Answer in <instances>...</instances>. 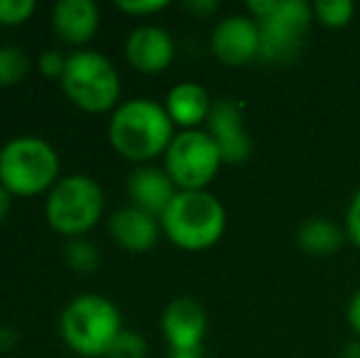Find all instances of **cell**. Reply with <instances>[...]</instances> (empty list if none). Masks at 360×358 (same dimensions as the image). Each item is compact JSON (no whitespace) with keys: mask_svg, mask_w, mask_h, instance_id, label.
Segmentation results:
<instances>
[{"mask_svg":"<svg viewBox=\"0 0 360 358\" xmlns=\"http://www.w3.org/2000/svg\"><path fill=\"white\" fill-rule=\"evenodd\" d=\"M18 344V331L10 326H0V351H10Z\"/></svg>","mask_w":360,"mask_h":358,"instance_id":"obj_28","label":"cell"},{"mask_svg":"<svg viewBox=\"0 0 360 358\" xmlns=\"http://www.w3.org/2000/svg\"><path fill=\"white\" fill-rule=\"evenodd\" d=\"M128 194L133 206L152 214L155 219H162V214L169 209L179 189H176V184L172 181L165 167L140 165L128 177Z\"/></svg>","mask_w":360,"mask_h":358,"instance_id":"obj_13","label":"cell"},{"mask_svg":"<svg viewBox=\"0 0 360 358\" xmlns=\"http://www.w3.org/2000/svg\"><path fill=\"white\" fill-rule=\"evenodd\" d=\"M248 10L260 25V54L267 64H289L302 54L314 8L307 0H250Z\"/></svg>","mask_w":360,"mask_h":358,"instance_id":"obj_2","label":"cell"},{"mask_svg":"<svg viewBox=\"0 0 360 358\" xmlns=\"http://www.w3.org/2000/svg\"><path fill=\"white\" fill-rule=\"evenodd\" d=\"M30 72V57L20 47H0V87L20 84Z\"/></svg>","mask_w":360,"mask_h":358,"instance_id":"obj_18","label":"cell"},{"mask_svg":"<svg viewBox=\"0 0 360 358\" xmlns=\"http://www.w3.org/2000/svg\"><path fill=\"white\" fill-rule=\"evenodd\" d=\"M211 106H214V101H211L209 91L194 82H181L172 87L165 101V108L169 113L172 123L181 125L184 130H194L196 125L206 123Z\"/></svg>","mask_w":360,"mask_h":358,"instance_id":"obj_16","label":"cell"},{"mask_svg":"<svg viewBox=\"0 0 360 358\" xmlns=\"http://www.w3.org/2000/svg\"><path fill=\"white\" fill-rule=\"evenodd\" d=\"M341 358H360V339H353L343 346L341 351Z\"/></svg>","mask_w":360,"mask_h":358,"instance_id":"obj_30","label":"cell"},{"mask_svg":"<svg viewBox=\"0 0 360 358\" xmlns=\"http://www.w3.org/2000/svg\"><path fill=\"white\" fill-rule=\"evenodd\" d=\"M311 8L314 18L326 27H343L351 23L353 13H356V5L351 0H316L311 3Z\"/></svg>","mask_w":360,"mask_h":358,"instance_id":"obj_20","label":"cell"},{"mask_svg":"<svg viewBox=\"0 0 360 358\" xmlns=\"http://www.w3.org/2000/svg\"><path fill=\"white\" fill-rule=\"evenodd\" d=\"M118 5L123 13H130V15H155L160 10H165L167 0H118Z\"/></svg>","mask_w":360,"mask_h":358,"instance_id":"obj_25","label":"cell"},{"mask_svg":"<svg viewBox=\"0 0 360 358\" xmlns=\"http://www.w3.org/2000/svg\"><path fill=\"white\" fill-rule=\"evenodd\" d=\"M64 69H67V57H64L59 49H47V52L39 54V72L44 77H64Z\"/></svg>","mask_w":360,"mask_h":358,"instance_id":"obj_23","label":"cell"},{"mask_svg":"<svg viewBox=\"0 0 360 358\" xmlns=\"http://www.w3.org/2000/svg\"><path fill=\"white\" fill-rule=\"evenodd\" d=\"M147 356V341L138 331L123 329L118 334V339L113 341V346L108 349L105 358H145Z\"/></svg>","mask_w":360,"mask_h":358,"instance_id":"obj_21","label":"cell"},{"mask_svg":"<svg viewBox=\"0 0 360 358\" xmlns=\"http://www.w3.org/2000/svg\"><path fill=\"white\" fill-rule=\"evenodd\" d=\"M110 145L133 162H150L165 155L174 140V123L162 103L152 98H130L113 110L108 123Z\"/></svg>","mask_w":360,"mask_h":358,"instance_id":"obj_1","label":"cell"},{"mask_svg":"<svg viewBox=\"0 0 360 358\" xmlns=\"http://www.w3.org/2000/svg\"><path fill=\"white\" fill-rule=\"evenodd\" d=\"M165 236L184 250H206L226 231V206L209 189L179 191L160 219Z\"/></svg>","mask_w":360,"mask_h":358,"instance_id":"obj_3","label":"cell"},{"mask_svg":"<svg viewBox=\"0 0 360 358\" xmlns=\"http://www.w3.org/2000/svg\"><path fill=\"white\" fill-rule=\"evenodd\" d=\"M162 334L172 346V354H196L206 336V309L194 297H176L162 312Z\"/></svg>","mask_w":360,"mask_h":358,"instance_id":"obj_10","label":"cell"},{"mask_svg":"<svg viewBox=\"0 0 360 358\" xmlns=\"http://www.w3.org/2000/svg\"><path fill=\"white\" fill-rule=\"evenodd\" d=\"M206 133L218 145L223 162L240 165L250 158L252 138L245 128V115H243V106L238 101L233 98L214 101L209 120H206Z\"/></svg>","mask_w":360,"mask_h":358,"instance_id":"obj_9","label":"cell"},{"mask_svg":"<svg viewBox=\"0 0 360 358\" xmlns=\"http://www.w3.org/2000/svg\"><path fill=\"white\" fill-rule=\"evenodd\" d=\"M59 177V155L47 140L20 135L0 150V184L13 196L49 191Z\"/></svg>","mask_w":360,"mask_h":358,"instance_id":"obj_4","label":"cell"},{"mask_svg":"<svg viewBox=\"0 0 360 358\" xmlns=\"http://www.w3.org/2000/svg\"><path fill=\"white\" fill-rule=\"evenodd\" d=\"M64 260L67 265L76 272H91L98 268L101 263V255L98 248L94 243L84 238H69L67 245H64Z\"/></svg>","mask_w":360,"mask_h":358,"instance_id":"obj_19","label":"cell"},{"mask_svg":"<svg viewBox=\"0 0 360 358\" xmlns=\"http://www.w3.org/2000/svg\"><path fill=\"white\" fill-rule=\"evenodd\" d=\"M346 241V229L336 224V221L326 219V216H309L302 221L297 229V245L309 255H331Z\"/></svg>","mask_w":360,"mask_h":358,"instance_id":"obj_17","label":"cell"},{"mask_svg":"<svg viewBox=\"0 0 360 358\" xmlns=\"http://www.w3.org/2000/svg\"><path fill=\"white\" fill-rule=\"evenodd\" d=\"M346 236L360 248V184H358V189L353 191L351 204H348V211H346Z\"/></svg>","mask_w":360,"mask_h":358,"instance_id":"obj_24","label":"cell"},{"mask_svg":"<svg viewBox=\"0 0 360 358\" xmlns=\"http://www.w3.org/2000/svg\"><path fill=\"white\" fill-rule=\"evenodd\" d=\"M103 214V189L86 174L62 177L47 191L44 216L54 231L76 238L94 229Z\"/></svg>","mask_w":360,"mask_h":358,"instance_id":"obj_7","label":"cell"},{"mask_svg":"<svg viewBox=\"0 0 360 358\" xmlns=\"http://www.w3.org/2000/svg\"><path fill=\"white\" fill-rule=\"evenodd\" d=\"M184 8L191 10L194 15H211V13H216L218 3L216 0H186Z\"/></svg>","mask_w":360,"mask_h":358,"instance_id":"obj_27","label":"cell"},{"mask_svg":"<svg viewBox=\"0 0 360 358\" xmlns=\"http://www.w3.org/2000/svg\"><path fill=\"white\" fill-rule=\"evenodd\" d=\"M62 89L72 103L91 113L110 110L120 98V79L113 62L94 49H79L69 54Z\"/></svg>","mask_w":360,"mask_h":358,"instance_id":"obj_6","label":"cell"},{"mask_svg":"<svg viewBox=\"0 0 360 358\" xmlns=\"http://www.w3.org/2000/svg\"><path fill=\"white\" fill-rule=\"evenodd\" d=\"M67 346L81 356H105L123 331L118 307L101 295H81L69 302L59 319Z\"/></svg>","mask_w":360,"mask_h":358,"instance_id":"obj_5","label":"cell"},{"mask_svg":"<svg viewBox=\"0 0 360 358\" xmlns=\"http://www.w3.org/2000/svg\"><path fill=\"white\" fill-rule=\"evenodd\" d=\"M108 229L118 245H123L125 250H133V253H143L157 243L162 224L152 214L130 204L110 216Z\"/></svg>","mask_w":360,"mask_h":358,"instance_id":"obj_14","label":"cell"},{"mask_svg":"<svg viewBox=\"0 0 360 358\" xmlns=\"http://www.w3.org/2000/svg\"><path fill=\"white\" fill-rule=\"evenodd\" d=\"M348 324H351L353 334H356V339H360V287L356 292H353L351 302H348Z\"/></svg>","mask_w":360,"mask_h":358,"instance_id":"obj_26","label":"cell"},{"mask_svg":"<svg viewBox=\"0 0 360 358\" xmlns=\"http://www.w3.org/2000/svg\"><path fill=\"white\" fill-rule=\"evenodd\" d=\"M211 52L228 67H240L260 54V25L252 15H228L211 32Z\"/></svg>","mask_w":360,"mask_h":358,"instance_id":"obj_11","label":"cell"},{"mask_svg":"<svg viewBox=\"0 0 360 358\" xmlns=\"http://www.w3.org/2000/svg\"><path fill=\"white\" fill-rule=\"evenodd\" d=\"M223 165L221 150L206 130H181L165 153V170L179 191L206 189Z\"/></svg>","mask_w":360,"mask_h":358,"instance_id":"obj_8","label":"cell"},{"mask_svg":"<svg viewBox=\"0 0 360 358\" xmlns=\"http://www.w3.org/2000/svg\"><path fill=\"white\" fill-rule=\"evenodd\" d=\"M167 358H199L196 354H169Z\"/></svg>","mask_w":360,"mask_h":358,"instance_id":"obj_31","label":"cell"},{"mask_svg":"<svg viewBox=\"0 0 360 358\" xmlns=\"http://www.w3.org/2000/svg\"><path fill=\"white\" fill-rule=\"evenodd\" d=\"M52 25L69 44H86L98 30V8L94 0H59L52 8Z\"/></svg>","mask_w":360,"mask_h":358,"instance_id":"obj_15","label":"cell"},{"mask_svg":"<svg viewBox=\"0 0 360 358\" xmlns=\"http://www.w3.org/2000/svg\"><path fill=\"white\" fill-rule=\"evenodd\" d=\"M34 13V0H0V25H22Z\"/></svg>","mask_w":360,"mask_h":358,"instance_id":"obj_22","label":"cell"},{"mask_svg":"<svg viewBox=\"0 0 360 358\" xmlns=\"http://www.w3.org/2000/svg\"><path fill=\"white\" fill-rule=\"evenodd\" d=\"M125 59L145 74L162 72L174 59V39L160 25H140L125 39Z\"/></svg>","mask_w":360,"mask_h":358,"instance_id":"obj_12","label":"cell"},{"mask_svg":"<svg viewBox=\"0 0 360 358\" xmlns=\"http://www.w3.org/2000/svg\"><path fill=\"white\" fill-rule=\"evenodd\" d=\"M10 206H13V194H10L3 184H0V221L10 214Z\"/></svg>","mask_w":360,"mask_h":358,"instance_id":"obj_29","label":"cell"}]
</instances>
